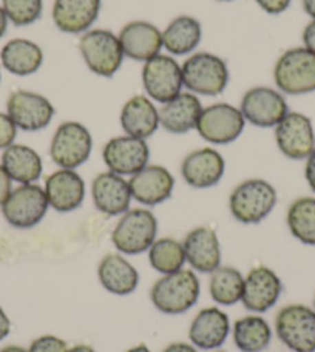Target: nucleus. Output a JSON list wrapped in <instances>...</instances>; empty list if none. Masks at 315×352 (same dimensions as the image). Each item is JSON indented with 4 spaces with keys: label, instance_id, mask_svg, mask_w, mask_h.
<instances>
[{
    "label": "nucleus",
    "instance_id": "obj_1",
    "mask_svg": "<svg viewBox=\"0 0 315 352\" xmlns=\"http://www.w3.org/2000/svg\"><path fill=\"white\" fill-rule=\"evenodd\" d=\"M201 285L192 269L162 275L150 289V300L158 311L166 316H181L197 305Z\"/></svg>",
    "mask_w": 315,
    "mask_h": 352
},
{
    "label": "nucleus",
    "instance_id": "obj_2",
    "mask_svg": "<svg viewBox=\"0 0 315 352\" xmlns=\"http://www.w3.org/2000/svg\"><path fill=\"white\" fill-rule=\"evenodd\" d=\"M276 199L279 195L269 181L261 178L246 179L230 193V215L241 224H258L272 213Z\"/></svg>",
    "mask_w": 315,
    "mask_h": 352
},
{
    "label": "nucleus",
    "instance_id": "obj_3",
    "mask_svg": "<svg viewBox=\"0 0 315 352\" xmlns=\"http://www.w3.org/2000/svg\"><path fill=\"white\" fill-rule=\"evenodd\" d=\"M158 238V219L146 207L129 209L111 232V243L119 254L141 255Z\"/></svg>",
    "mask_w": 315,
    "mask_h": 352
},
{
    "label": "nucleus",
    "instance_id": "obj_4",
    "mask_svg": "<svg viewBox=\"0 0 315 352\" xmlns=\"http://www.w3.org/2000/svg\"><path fill=\"white\" fill-rule=\"evenodd\" d=\"M78 48L88 70L100 78L115 76L125 58L118 34L104 28L80 34Z\"/></svg>",
    "mask_w": 315,
    "mask_h": 352
},
{
    "label": "nucleus",
    "instance_id": "obj_5",
    "mask_svg": "<svg viewBox=\"0 0 315 352\" xmlns=\"http://www.w3.org/2000/svg\"><path fill=\"white\" fill-rule=\"evenodd\" d=\"M182 80L184 88L201 96H218L228 88L230 74L229 67L223 58L217 54L199 52L184 60Z\"/></svg>",
    "mask_w": 315,
    "mask_h": 352
},
{
    "label": "nucleus",
    "instance_id": "obj_6",
    "mask_svg": "<svg viewBox=\"0 0 315 352\" xmlns=\"http://www.w3.org/2000/svg\"><path fill=\"white\" fill-rule=\"evenodd\" d=\"M276 90L291 96L315 91V54L305 47L289 48L275 62Z\"/></svg>",
    "mask_w": 315,
    "mask_h": 352
},
{
    "label": "nucleus",
    "instance_id": "obj_7",
    "mask_svg": "<svg viewBox=\"0 0 315 352\" xmlns=\"http://www.w3.org/2000/svg\"><path fill=\"white\" fill-rule=\"evenodd\" d=\"M93 152V136L84 124L65 121L56 129L50 144V158L59 168L76 170Z\"/></svg>",
    "mask_w": 315,
    "mask_h": 352
},
{
    "label": "nucleus",
    "instance_id": "obj_8",
    "mask_svg": "<svg viewBox=\"0 0 315 352\" xmlns=\"http://www.w3.org/2000/svg\"><path fill=\"white\" fill-rule=\"evenodd\" d=\"M275 334L292 352H315V311L306 305L283 306L275 317Z\"/></svg>",
    "mask_w": 315,
    "mask_h": 352
},
{
    "label": "nucleus",
    "instance_id": "obj_9",
    "mask_svg": "<svg viewBox=\"0 0 315 352\" xmlns=\"http://www.w3.org/2000/svg\"><path fill=\"white\" fill-rule=\"evenodd\" d=\"M2 207L5 221L16 229H33L47 217L50 209L43 187L21 184L12 188Z\"/></svg>",
    "mask_w": 315,
    "mask_h": 352
},
{
    "label": "nucleus",
    "instance_id": "obj_10",
    "mask_svg": "<svg viewBox=\"0 0 315 352\" xmlns=\"http://www.w3.org/2000/svg\"><path fill=\"white\" fill-rule=\"evenodd\" d=\"M246 119L237 107L218 102L206 107L201 111L197 130L204 141L213 146H226L237 141L243 135Z\"/></svg>",
    "mask_w": 315,
    "mask_h": 352
},
{
    "label": "nucleus",
    "instance_id": "obj_11",
    "mask_svg": "<svg viewBox=\"0 0 315 352\" xmlns=\"http://www.w3.org/2000/svg\"><path fill=\"white\" fill-rule=\"evenodd\" d=\"M142 85L153 102L166 104L182 93V68L172 56L158 54L142 67Z\"/></svg>",
    "mask_w": 315,
    "mask_h": 352
},
{
    "label": "nucleus",
    "instance_id": "obj_12",
    "mask_svg": "<svg viewBox=\"0 0 315 352\" xmlns=\"http://www.w3.org/2000/svg\"><path fill=\"white\" fill-rule=\"evenodd\" d=\"M246 122L260 129H275L289 113V107L280 90L270 87H252L239 104Z\"/></svg>",
    "mask_w": 315,
    "mask_h": 352
},
{
    "label": "nucleus",
    "instance_id": "obj_13",
    "mask_svg": "<svg viewBox=\"0 0 315 352\" xmlns=\"http://www.w3.org/2000/svg\"><path fill=\"white\" fill-rule=\"evenodd\" d=\"M6 113L19 130L41 131L47 129L54 118V107L43 94L16 90L6 100Z\"/></svg>",
    "mask_w": 315,
    "mask_h": 352
},
{
    "label": "nucleus",
    "instance_id": "obj_14",
    "mask_svg": "<svg viewBox=\"0 0 315 352\" xmlns=\"http://www.w3.org/2000/svg\"><path fill=\"white\" fill-rule=\"evenodd\" d=\"M276 147L287 160H306L315 148V130L309 116L289 111L275 127Z\"/></svg>",
    "mask_w": 315,
    "mask_h": 352
},
{
    "label": "nucleus",
    "instance_id": "obj_15",
    "mask_svg": "<svg viewBox=\"0 0 315 352\" xmlns=\"http://www.w3.org/2000/svg\"><path fill=\"white\" fill-rule=\"evenodd\" d=\"M102 160L110 172L133 176L149 166L150 148L146 140L129 135L115 136L102 148Z\"/></svg>",
    "mask_w": 315,
    "mask_h": 352
},
{
    "label": "nucleus",
    "instance_id": "obj_16",
    "mask_svg": "<svg viewBox=\"0 0 315 352\" xmlns=\"http://www.w3.org/2000/svg\"><path fill=\"white\" fill-rule=\"evenodd\" d=\"M283 283L276 272L268 266H257L244 276L241 303L252 314H264L279 303Z\"/></svg>",
    "mask_w": 315,
    "mask_h": 352
},
{
    "label": "nucleus",
    "instance_id": "obj_17",
    "mask_svg": "<svg viewBox=\"0 0 315 352\" xmlns=\"http://www.w3.org/2000/svg\"><path fill=\"white\" fill-rule=\"evenodd\" d=\"M226 172V161L218 150L203 147L188 153L181 164V176L193 188H210L219 184Z\"/></svg>",
    "mask_w": 315,
    "mask_h": 352
},
{
    "label": "nucleus",
    "instance_id": "obj_18",
    "mask_svg": "<svg viewBox=\"0 0 315 352\" xmlns=\"http://www.w3.org/2000/svg\"><path fill=\"white\" fill-rule=\"evenodd\" d=\"M91 198L96 209L107 217H121L130 209L129 179L110 170L99 173L91 182Z\"/></svg>",
    "mask_w": 315,
    "mask_h": 352
},
{
    "label": "nucleus",
    "instance_id": "obj_19",
    "mask_svg": "<svg viewBox=\"0 0 315 352\" xmlns=\"http://www.w3.org/2000/svg\"><path fill=\"white\" fill-rule=\"evenodd\" d=\"M45 190L50 209L68 213L78 210L85 199V181L76 170L58 168L47 176Z\"/></svg>",
    "mask_w": 315,
    "mask_h": 352
},
{
    "label": "nucleus",
    "instance_id": "obj_20",
    "mask_svg": "<svg viewBox=\"0 0 315 352\" xmlns=\"http://www.w3.org/2000/svg\"><path fill=\"white\" fill-rule=\"evenodd\" d=\"M186 263L201 274H210L221 266V243L218 234L212 228L201 226L186 235L184 241Z\"/></svg>",
    "mask_w": 315,
    "mask_h": 352
},
{
    "label": "nucleus",
    "instance_id": "obj_21",
    "mask_svg": "<svg viewBox=\"0 0 315 352\" xmlns=\"http://www.w3.org/2000/svg\"><path fill=\"white\" fill-rule=\"evenodd\" d=\"M129 184L135 201L146 207H153L166 203L172 197L175 178L166 167L149 164L130 176Z\"/></svg>",
    "mask_w": 315,
    "mask_h": 352
},
{
    "label": "nucleus",
    "instance_id": "obj_22",
    "mask_svg": "<svg viewBox=\"0 0 315 352\" xmlns=\"http://www.w3.org/2000/svg\"><path fill=\"white\" fill-rule=\"evenodd\" d=\"M232 331L229 316L217 306L204 307L192 320L188 340L197 349L217 351L221 348Z\"/></svg>",
    "mask_w": 315,
    "mask_h": 352
},
{
    "label": "nucleus",
    "instance_id": "obj_23",
    "mask_svg": "<svg viewBox=\"0 0 315 352\" xmlns=\"http://www.w3.org/2000/svg\"><path fill=\"white\" fill-rule=\"evenodd\" d=\"M119 42H121L124 56L136 62H144L153 59L161 54L162 47V31L153 23L146 21H133L125 23L119 31Z\"/></svg>",
    "mask_w": 315,
    "mask_h": 352
},
{
    "label": "nucleus",
    "instance_id": "obj_24",
    "mask_svg": "<svg viewBox=\"0 0 315 352\" xmlns=\"http://www.w3.org/2000/svg\"><path fill=\"white\" fill-rule=\"evenodd\" d=\"M100 0H54L53 22L67 34H84L98 21Z\"/></svg>",
    "mask_w": 315,
    "mask_h": 352
},
{
    "label": "nucleus",
    "instance_id": "obj_25",
    "mask_svg": "<svg viewBox=\"0 0 315 352\" xmlns=\"http://www.w3.org/2000/svg\"><path fill=\"white\" fill-rule=\"evenodd\" d=\"M119 122L125 135L147 140L161 127L160 110L146 94H136L124 104Z\"/></svg>",
    "mask_w": 315,
    "mask_h": 352
},
{
    "label": "nucleus",
    "instance_id": "obj_26",
    "mask_svg": "<svg viewBox=\"0 0 315 352\" xmlns=\"http://www.w3.org/2000/svg\"><path fill=\"white\" fill-rule=\"evenodd\" d=\"M203 109L197 94L182 91L175 99L162 104L160 109L161 127L172 135H186L197 129Z\"/></svg>",
    "mask_w": 315,
    "mask_h": 352
},
{
    "label": "nucleus",
    "instance_id": "obj_27",
    "mask_svg": "<svg viewBox=\"0 0 315 352\" xmlns=\"http://www.w3.org/2000/svg\"><path fill=\"white\" fill-rule=\"evenodd\" d=\"M98 278L107 292L125 297L136 291L140 272L122 254H107L98 266Z\"/></svg>",
    "mask_w": 315,
    "mask_h": 352
},
{
    "label": "nucleus",
    "instance_id": "obj_28",
    "mask_svg": "<svg viewBox=\"0 0 315 352\" xmlns=\"http://www.w3.org/2000/svg\"><path fill=\"white\" fill-rule=\"evenodd\" d=\"M0 62L14 76H31L41 70L43 52L36 42L28 39H11L0 52Z\"/></svg>",
    "mask_w": 315,
    "mask_h": 352
},
{
    "label": "nucleus",
    "instance_id": "obj_29",
    "mask_svg": "<svg viewBox=\"0 0 315 352\" xmlns=\"http://www.w3.org/2000/svg\"><path fill=\"white\" fill-rule=\"evenodd\" d=\"M2 167L10 178L19 184H34L43 172L41 155L23 144H12L3 150Z\"/></svg>",
    "mask_w": 315,
    "mask_h": 352
},
{
    "label": "nucleus",
    "instance_id": "obj_30",
    "mask_svg": "<svg viewBox=\"0 0 315 352\" xmlns=\"http://www.w3.org/2000/svg\"><path fill=\"white\" fill-rule=\"evenodd\" d=\"M203 39V27L192 16H178L162 30V47L173 56L195 52Z\"/></svg>",
    "mask_w": 315,
    "mask_h": 352
},
{
    "label": "nucleus",
    "instance_id": "obj_31",
    "mask_svg": "<svg viewBox=\"0 0 315 352\" xmlns=\"http://www.w3.org/2000/svg\"><path fill=\"white\" fill-rule=\"evenodd\" d=\"M232 338L241 352H263L272 342V328L261 314L238 318L232 326Z\"/></svg>",
    "mask_w": 315,
    "mask_h": 352
},
{
    "label": "nucleus",
    "instance_id": "obj_32",
    "mask_svg": "<svg viewBox=\"0 0 315 352\" xmlns=\"http://www.w3.org/2000/svg\"><path fill=\"white\" fill-rule=\"evenodd\" d=\"M244 292V275L234 266H219L210 272L209 294L219 306L241 303Z\"/></svg>",
    "mask_w": 315,
    "mask_h": 352
},
{
    "label": "nucleus",
    "instance_id": "obj_33",
    "mask_svg": "<svg viewBox=\"0 0 315 352\" xmlns=\"http://www.w3.org/2000/svg\"><path fill=\"white\" fill-rule=\"evenodd\" d=\"M291 235L306 246H315V198L301 197L292 201L286 213Z\"/></svg>",
    "mask_w": 315,
    "mask_h": 352
},
{
    "label": "nucleus",
    "instance_id": "obj_34",
    "mask_svg": "<svg viewBox=\"0 0 315 352\" xmlns=\"http://www.w3.org/2000/svg\"><path fill=\"white\" fill-rule=\"evenodd\" d=\"M147 254L150 266L161 275L173 274L184 269V246H182V241L176 240V238H156V241L150 246Z\"/></svg>",
    "mask_w": 315,
    "mask_h": 352
},
{
    "label": "nucleus",
    "instance_id": "obj_35",
    "mask_svg": "<svg viewBox=\"0 0 315 352\" xmlns=\"http://www.w3.org/2000/svg\"><path fill=\"white\" fill-rule=\"evenodd\" d=\"M2 8L8 21L16 27H28L37 22L42 16V0H2Z\"/></svg>",
    "mask_w": 315,
    "mask_h": 352
},
{
    "label": "nucleus",
    "instance_id": "obj_36",
    "mask_svg": "<svg viewBox=\"0 0 315 352\" xmlns=\"http://www.w3.org/2000/svg\"><path fill=\"white\" fill-rule=\"evenodd\" d=\"M68 344L58 336H41L30 344L27 352H68Z\"/></svg>",
    "mask_w": 315,
    "mask_h": 352
},
{
    "label": "nucleus",
    "instance_id": "obj_37",
    "mask_svg": "<svg viewBox=\"0 0 315 352\" xmlns=\"http://www.w3.org/2000/svg\"><path fill=\"white\" fill-rule=\"evenodd\" d=\"M17 127L8 116V113L0 111V150L8 148L12 146L17 138Z\"/></svg>",
    "mask_w": 315,
    "mask_h": 352
},
{
    "label": "nucleus",
    "instance_id": "obj_38",
    "mask_svg": "<svg viewBox=\"0 0 315 352\" xmlns=\"http://www.w3.org/2000/svg\"><path fill=\"white\" fill-rule=\"evenodd\" d=\"M255 2L264 12L276 16V14H281V12H285L289 8V5H291L292 0H255Z\"/></svg>",
    "mask_w": 315,
    "mask_h": 352
},
{
    "label": "nucleus",
    "instance_id": "obj_39",
    "mask_svg": "<svg viewBox=\"0 0 315 352\" xmlns=\"http://www.w3.org/2000/svg\"><path fill=\"white\" fill-rule=\"evenodd\" d=\"M11 192H12V179L10 178V175L6 173L2 164H0V206L5 203Z\"/></svg>",
    "mask_w": 315,
    "mask_h": 352
},
{
    "label": "nucleus",
    "instance_id": "obj_40",
    "mask_svg": "<svg viewBox=\"0 0 315 352\" xmlns=\"http://www.w3.org/2000/svg\"><path fill=\"white\" fill-rule=\"evenodd\" d=\"M305 161H306L305 178H306L307 186H309L311 190L315 193V148L312 150V153L307 156Z\"/></svg>",
    "mask_w": 315,
    "mask_h": 352
},
{
    "label": "nucleus",
    "instance_id": "obj_41",
    "mask_svg": "<svg viewBox=\"0 0 315 352\" xmlns=\"http://www.w3.org/2000/svg\"><path fill=\"white\" fill-rule=\"evenodd\" d=\"M301 39H303V47L315 54V21H311L306 25Z\"/></svg>",
    "mask_w": 315,
    "mask_h": 352
},
{
    "label": "nucleus",
    "instance_id": "obj_42",
    "mask_svg": "<svg viewBox=\"0 0 315 352\" xmlns=\"http://www.w3.org/2000/svg\"><path fill=\"white\" fill-rule=\"evenodd\" d=\"M11 332V320L6 316V312L2 306H0V342L5 340Z\"/></svg>",
    "mask_w": 315,
    "mask_h": 352
},
{
    "label": "nucleus",
    "instance_id": "obj_43",
    "mask_svg": "<svg viewBox=\"0 0 315 352\" xmlns=\"http://www.w3.org/2000/svg\"><path fill=\"white\" fill-rule=\"evenodd\" d=\"M162 352H198V349L195 348L192 343L175 342V343H170L169 346L164 349Z\"/></svg>",
    "mask_w": 315,
    "mask_h": 352
},
{
    "label": "nucleus",
    "instance_id": "obj_44",
    "mask_svg": "<svg viewBox=\"0 0 315 352\" xmlns=\"http://www.w3.org/2000/svg\"><path fill=\"white\" fill-rule=\"evenodd\" d=\"M8 16H6V12L3 11L2 6H0V39L5 36L6 30H8Z\"/></svg>",
    "mask_w": 315,
    "mask_h": 352
},
{
    "label": "nucleus",
    "instance_id": "obj_45",
    "mask_svg": "<svg viewBox=\"0 0 315 352\" xmlns=\"http://www.w3.org/2000/svg\"><path fill=\"white\" fill-rule=\"evenodd\" d=\"M303 3V10L312 21H315V0H301Z\"/></svg>",
    "mask_w": 315,
    "mask_h": 352
},
{
    "label": "nucleus",
    "instance_id": "obj_46",
    "mask_svg": "<svg viewBox=\"0 0 315 352\" xmlns=\"http://www.w3.org/2000/svg\"><path fill=\"white\" fill-rule=\"evenodd\" d=\"M68 352H96L91 346H88V344H76V346H73L68 349Z\"/></svg>",
    "mask_w": 315,
    "mask_h": 352
},
{
    "label": "nucleus",
    "instance_id": "obj_47",
    "mask_svg": "<svg viewBox=\"0 0 315 352\" xmlns=\"http://www.w3.org/2000/svg\"><path fill=\"white\" fill-rule=\"evenodd\" d=\"M125 352H152V351H150V348L147 346V344L141 343V344H136V346H133V348L127 349Z\"/></svg>",
    "mask_w": 315,
    "mask_h": 352
},
{
    "label": "nucleus",
    "instance_id": "obj_48",
    "mask_svg": "<svg viewBox=\"0 0 315 352\" xmlns=\"http://www.w3.org/2000/svg\"><path fill=\"white\" fill-rule=\"evenodd\" d=\"M0 352H27V349H23L21 346H16V344H11V346H6L3 349H0Z\"/></svg>",
    "mask_w": 315,
    "mask_h": 352
},
{
    "label": "nucleus",
    "instance_id": "obj_49",
    "mask_svg": "<svg viewBox=\"0 0 315 352\" xmlns=\"http://www.w3.org/2000/svg\"><path fill=\"white\" fill-rule=\"evenodd\" d=\"M219 2H232V0H219Z\"/></svg>",
    "mask_w": 315,
    "mask_h": 352
},
{
    "label": "nucleus",
    "instance_id": "obj_50",
    "mask_svg": "<svg viewBox=\"0 0 315 352\" xmlns=\"http://www.w3.org/2000/svg\"><path fill=\"white\" fill-rule=\"evenodd\" d=\"M314 311H315V298H314Z\"/></svg>",
    "mask_w": 315,
    "mask_h": 352
},
{
    "label": "nucleus",
    "instance_id": "obj_51",
    "mask_svg": "<svg viewBox=\"0 0 315 352\" xmlns=\"http://www.w3.org/2000/svg\"><path fill=\"white\" fill-rule=\"evenodd\" d=\"M0 80H2V73H0Z\"/></svg>",
    "mask_w": 315,
    "mask_h": 352
},
{
    "label": "nucleus",
    "instance_id": "obj_52",
    "mask_svg": "<svg viewBox=\"0 0 315 352\" xmlns=\"http://www.w3.org/2000/svg\"><path fill=\"white\" fill-rule=\"evenodd\" d=\"M213 352H224V351H213Z\"/></svg>",
    "mask_w": 315,
    "mask_h": 352
}]
</instances>
